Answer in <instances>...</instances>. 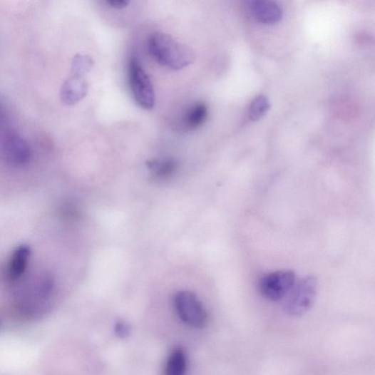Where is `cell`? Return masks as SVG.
<instances>
[{"label": "cell", "instance_id": "cell-1", "mask_svg": "<svg viewBox=\"0 0 375 375\" xmlns=\"http://www.w3.org/2000/svg\"><path fill=\"white\" fill-rule=\"evenodd\" d=\"M148 49L157 63L170 70L183 69L195 60L191 48L164 33L152 34L148 40Z\"/></svg>", "mask_w": 375, "mask_h": 375}, {"label": "cell", "instance_id": "cell-2", "mask_svg": "<svg viewBox=\"0 0 375 375\" xmlns=\"http://www.w3.org/2000/svg\"><path fill=\"white\" fill-rule=\"evenodd\" d=\"M318 292L317 278L309 276L294 284L284 299L283 309L290 317H301L314 306Z\"/></svg>", "mask_w": 375, "mask_h": 375}, {"label": "cell", "instance_id": "cell-3", "mask_svg": "<svg viewBox=\"0 0 375 375\" xmlns=\"http://www.w3.org/2000/svg\"><path fill=\"white\" fill-rule=\"evenodd\" d=\"M128 83L133 98L141 108L150 111L155 106V91L151 80L137 58H130Z\"/></svg>", "mask_w": 375, "mask_h": 375}, {"label": "cell", "instance_id": "cell-4", "mask_svg": "<svg viewBox=\"0 0 375 375\" xmlns=\"http://www.w3.org/2000/svg\"><path fill=\"white\" fill-rule=\"evenodd\" d=\"M175 311L183 323L195 329H202L207 323V314L196 294L180 291L174 297Z\"/></svg>", "mask_w": 375, "mask_h": 375}, {"label": "cell", "instance_id": "cell-5", "mask_svg": "<svg viewBox=\"0 0 375 375\" xmlns=\"http://www.w3.org/2000/svg\"><path fill=\"white\" fill-rule=\"evenodd\" d=\"M296 283L297 276L294 272L281 270L261 277L258 289L265 299L279 302L285 299Z\"/></svg>", "mask_w": 375, "mask_h": 375}, {"label": "cell", "instance_id": "cell-6", "mask_svg": "<svg viewBox=\"0 0 375 375\" xmlns=\"http://www.w3.org/2000/svg\"><path fill=\"white\" fill-rule=\"evenodd\" d=\"M0 146L6 162L16 168H22L30 163L31 150L26 143L16 133L6 130L0 140Z\"/></svg>", "mask_w": 375, "mask_h": 375}, {"label": "cell", "instance_id": "cell-7", "mask_svg": "<svg viewBox=\"0 0 375 375\" xmlns=\"http://www.w3.org/2000/svg\"><path fill=\"white\" fill-rule=\"evenodd\" d=\"M88 89V83L84 76L71 74L62 86L61 100L67 105L76 104L86 98Z\"/></svg>", "mask_w": 375, "mask_h": 375}, {"label": "cell", "instance_id": "cell-8", "mask_svg": "<svg viewBox=\"0 0 375 375\" xmlns=\"http://www.w3.org/2000/svg\"><path fill=\"white\" fill-rule=\"evenodd\" d=\"M252 15L262 24H275L282 17V10L274 2L267 0H253L249 4Z\"/></svg>", "mask_w": 375, "mask_h": 375}, {"label": "cell", "instance_id": "cell-9", "mask_svg": "<svg viewBox=\"0 0 375 375\" xmlns=\"http://www.w3.org/2000/svg\"><path fill=\"white\" fill-rule=\"evenodd\" d=\"M31 255L28 245H20L13 252L10 259L9 270L11 277H20L25 272Z\"/></svg>", "mask_w": 375, "mask_h": 375}, {"label": "cell", "instance_id": "cell-10", "mask_svg": "<svg viewBox=\"0 0 375 375\" xmlns=\"http://www.w3.org/2000/svg\"><path fill=\"white\" fill-rule=\"evenodd\" d=\"M152 177L156 180H167L178 170V163L173 158L153 159L147 163Z\"/></svg>", "mask_w": 375, "mask_h": 375}, {"label": "cell", "instance_id": "cell-11", "mask_svg": "<svg viewBox=\"0 0 375 375\" xmlns=\"http://www.w3.org/2000/svg\"><path fill=\"white\" fill-rule=\"evenodd\" d=\"M208 115L207 106L203 102H198L190 107L185 115L183 124L188 130L199 128L205 122Z\"/></svg>", "mask_w": 375, "mask_h": 375}, {"label": "cell", "instance_id": "cell-12", "mask_svg": "<svg viewBox=\"0 0 375 375\" xmlns=\"http://www.w3.org/2000/svg\"><path fill=\"white\" fill-rule=\"evenodd\" d=\"M186 364L185 354L178 348L172 353L168 359L165 375H185Z\"/></svg>", "mask_w": 375, "mask_h": 375}, {"label": "cell", "instance_id": "cell-13", "mask_svg": "<svg viewBox=\"0 0 375 375\" xmlns=\"http://www.w3.org/2000/svg\"><path fill=\"white\" fill-rule=\"evenodd\" d=\"M270 103L264 96L257 97L251 103L249 111L250 118L256 121L262 118L269 111Z\"/></svg>", "mask_w": 375, "mask_h": 375}, {"label": "cell", "instance_id": "cell-14", "mask_svg": "<svg viewBox=\"0 0 375 375\" xmlns=\"http://www.w3.org/2000/svg\"><path fill=\"white\" fill-rule=\"evenodd\" d=\"M93 65L94 63L90 57L76 55L72 61L71 74L84 76L91 70Z\"/></svg>", "mask_w": 375, "mask_h": 375}, {"label": "cell", "instance_id": "cell-15", "mask_svg": "<svg viewBox=\"0 0 375 375\" xmlns=\"http://www.w3.org/2000/svg\"><path fill=\"white\" fill-rule=\"evenodd\" d=\"M53 281L51 278H45L41 283L39 287L40 296L46 298L51 293L53 289Z\"/></svg>", "mask_w": 375, "mask_h": 375}, {"label": "cell", "instance_id": "cell-16", "mask_svg": "<svg viewBox=\"0 0 375 375\" xmlns=\"http://www.w3.org/2000/svg\"><path fill=\"white\" fill-rule=\"evenodd\" d=\"M115 333L120 339L127 338L130 334V327L127 323L120 321L115 325Z\"/></svg>", "mask_w": 375, "mask_h": 375}, {"label": "cell", "instance_id": "cell-17", "mask_svg": "<svg viewBox=\"0 0 375 375\" xmlns=\"http://www.w3.org/2000/svg\"><path fill=\"white\" fill-rule=\"evenodd\" d=\"M105 4L112 9L122 10L125 9L130 2L126 1V0H106Z\"/></svg>", "mask_w": 375, "mask_h": 375}, {"label": "cell", "instance_id": "cell-18", "mask_svg": "<svg viewBox=\"0 0 375 375\" xmlns=\"http://www.w3.org/2000/svg\"><path fill=\"white\" fill-rule=\"evenodd\" d=\"M6 105L0 98V122L4 121L6 118Z\"/></svg>", "mask_w": 375, "mask_h": 375}]
</instances>
